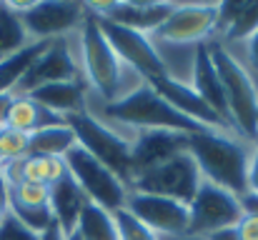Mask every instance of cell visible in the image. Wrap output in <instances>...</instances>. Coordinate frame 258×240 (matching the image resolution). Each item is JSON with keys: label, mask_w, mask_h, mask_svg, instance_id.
I'll return each mask as SVG.
<instances>
[{"label": "cell", "mask_w": 258, "mask_h": 240, "mask_svg": "<svg viewBox=\"0 0 258 240\" xmlns=\"http://www.w3.org/2000/svg\"><path fill=\"white\" fill-rule=\"evenodd\" d=\"M188 155L196 160L201 178L213 183L236 198L248 193V168L253 148H246L243 140L231 138L228 133L203 130L188 135Z\"/></svg>", "instance_id": "obj_1"}, {"label": "cell", "mask_w": 258, "mask_h": 240, "mask_svg": "<svg viewBox=\"0 0 258 240\" xmlns=\"http://www.w3.org/2000/svg\"><path fill=\"white\" fill-rule=\"evenodd\" d=\"M103 115L110 118V120L133 125L138 130H173V133H183V135L208 130L206 125H201V123L185 118L183 113H178L168 100H163L143 80H141L138 88H133L125 95H120L118 100L108 103L103 108Z\"/></svg>", "instance_id": "obj_2"}, {"label": "cell", "mask_w": 258, "mask_h": 240, "mask_svg": "<svg viewBox=\"0 0 258 240\" xmlns=\"http://www.w3.org/2000/svg\"><path fill=\"white\" fill-rule=\"evenodd\" d=\"M213 65L218 70V78L223 85L226 105L233 128L241 130L246 140H258V90L248 70L223 48V45H208Z\"/></svg>", "instance_id": "obj_3"}, {"label": "cell", "mask_w": 258, "mask_h": 240, "mask_svg": "<svg viewBox=\"0 0 258 240\" xmlns=\"http://www.w3.org/2000/svg\"><path fill=\"white\" fill-rule=\"evenodd\" d=\"M66 123L76 133L78 145L88 150L95 160H100L108 170H113L125 185L133 180V165H131V140L118 135L113 128H108L100 118L90 115L88 110L68 115Z\"/></svg>", "instance_id": "obj_4"}, {"label": "cell", "mask_w": 258, "mask_h": 240, "mask_svg": "<svg viewBox=\"0 0 258 240\" xmlns=\"http://www.w3.org/2000/svg\"><path fill=\"white\" fill-rule=\"evenodd\" d=\"M81 40H83V68H86V75L90 80V85L95 88V93L108 103L118 100L120 98V58L113 53L110 43L105 40L98 20H95V13L88 8L86 18H83V25H81Z\"/></svg>", "instance_id": "obj_5"}, {"label": "cell", "mask_w": 258, "mask_h": 240, "mask_svg": "<svg viewBox=\"0 0 258 240\" xmlns=\"http://www.w3.org/2000/svg\"><path fill=\"white\" fill-rule=\"evenodd\" d=\"M203 178L201 170L196 165V160L185 153L166 160L156 168H148L138 175H133L131 180V190L133 193H148V195H158V198H171L183 205H188L198 188H201Z\"/></svg>", "instance_id": "obj_6"}, {"label": "cell", "mask_w": 258, "mask_h": 240, "mask_svg": "<svg viewBox=\"0 0 258 240\" xmlns=\"http://www.w3.org/2000/svg\"><path fill=\"white\" fill-rule=\"evenodd\" d=\"M63 163H66V170L71 173V178L81 185V190L88 195L90 203L105 208L108 213L125 208V200H128L125 183L113 170H108L100 160L93 158L88 150L76 145L73 150H68Z\"/></svg>", "instance_id": "obj_7"}, {"label": "cell", "mask_w": 258, "mask_h": 240, "mask_svg": "<svg viewBox=\"0 0 258 240\" xmlns=\"http://www.w3.org/2000/svg\"><path fill=\"white\" fill-rule=\"evenodd\" d=\"M243 215L246 210L241 205V198L203 180L196 198L188 203V233L185 235L208 238L218 230L236 228Z\"/></svg>", "instance_id": "obj_8"}, {"label": "cell", "mask_w": 258, "mask_h": 240, "mask_svg": "<svg viewBox=\"0 0 258 240\" xmlns=\"http://www.w3.org/2000/svg\"><path fill=\"white\" fill-rule=\"evenodd\" d=\"M93 10V8H90ZM95 20L105 35V40L110 43L113 53L120 58V63H125L128 68H133L141 80H153V78H161V75H168L166 70V63L163 58L158 55V50L153 48L151 38L143 35V33H136V30H128V28H120L105 18H100L95 13Z\"/></svg>", "instance_id": "obj_9"}, {"label": "cell", "mask_w": 258, "mask_h": 240, "mask_svg": "<svg viewBox=\"0 0 258 240\" xmlns=\"http://www.w3.org/2000/svg\"><path fill=\"white\" fill-rule=\"evenodd\" d=\"M30 40H55L83 25L88 5L81 3H10Z\"/></svg>", "instance_id": "obj_10"}, {"label": "cell", "mask_w": 258, "mask_h": 240, "mask_svg": "<svg viewBox=\"0 0 258 240\" xmlns=\"http://www.w3.org/2000/svg\"><path fill=\"white\" fill-rule=\"evenodd\" d=\"M125 210L133 213L158 238L161 235H185L188 233V205H183L178 200L128 190Z\"/></svg>", "instance_id": "obj_11"}, {"label": "cell", "mask_w": 258, "mask_h": 240, "mask_svg": "<svg viewBox=\"0 0 258 240\" xmlns=\"http://www.w3.org/2000/svg\"><path fill=\"white\" fill-rule=\"evenodd\" d=\"M50 83H78V65L76 58L71 55V48L63 38L50 40V45L40 53V58L30 65L25 78L15 88L13 95H28L40 85Z\"/></svg>", "instance_id": "obj_12"}, {"label": "cell", "mask_w": 258, "mask_h": 240, "mask_svg": "<svg viewBox=\"0 0 258 240\" xmlns=\"http://www.w3.org/2000/svg\"><path fill=\"white\" fill-rule=\"evenodd\" d=\"M143 83H146V80H143ZM148 85H151L163 100H168L178 113H183L185 118H190V120L206 125L208 130L226 133V130L231 128V123L223 120V118H221V115H218V113L190 88V85L178 83V80H173L171 75H161V78L148 80Z\"/></svg>", "instance_id": "obj_13"}, {"label": "cell", "mask_w": 258, "mask_h": 240, "mask_svg": "<svg viewBox=\"0 0 258 240\" xmlns=\"http://www.w3.org/2000/svg\"><path fill=\"white\" fill-rule=\"evenodd\" d=\"M218 5H175L168 20L153 33L166 43H201L211 30H216Z\"/></svg>", "instance_id": "obj_14"}, {"label": "cell", "mask_w": 258, "mask_h": 240, "mask_svg": "<svg viewBox=\"0 0 258 240\" xmlns=\"http://www.w3.org/2000/svg\"><path fill=\"white\" fill-rule=\"evenodd\" d=\"M93 13H98L100 18L136 30V33H156L173 13V3H100V5H90Z\"/></svg>", "instance_id": "obj_15"}, {"label": "cell", "mask_w": 258, "mask_h": 240, "mask_svg": "<svg viewBox=\"0 0 258 240\" xmlns=\"http://www.w3.org/2000/svg\"><path fill=\"white\" fill-rule=\"evenodd\" d=\"M188 135L173 133V130H138L136 140L131 143V165L133 175L156 168L166 160L185 153Z\"/></svg>", "instance_id": "obj_16"}, {"label": "cell", "mask_w": 258, "mask_h": 240, "mask_svg": "<svg viewBox=\"0 0 258 240\" xmlns=\"http://www.w3.org/2000/svg\"><path fill=\"white\" fill-rule=\"evenodd\" d=\"M88 203V195L81 190V185L71 178V173L66 170V175L60 180H55L50 185V213H53V220L63 228L66 235L76 233V225H78V218L83 213Z\"/></svg>", "instance_id": "obj_17"}, {"label": "cell", "mask_w": 258, "mask_h": 240, "mask_svg": "<svg viewBox=\"0 0 258 240\" xmlns=\"http://www.w3.org/2000/svg\"><path fill=\"white\" fill-rule=\"evenodd\" d=\"M223 120L231 123V115H228V105H226V95H223V85L218 78V70L213 65V58H211V48L206 43H198L196 45V55H193V85H190ZM233 125V123H231Z\"/></svg>", "instance_id": "obj_18"}, {"label": "cell", "mask_w": 258, "mask_h": 240, "mask_svg": "<svg viewBox=\"0 0 258 240\" xmlns=\"http://www.w3.org/2000/svg\"><path fill=\"white\" fill-rule=\"evenodd\" d=\"M38 105H43L45 110L68 118L76 113L86 110V93H83V83H50V85H40L33 93H28Z\"/></svg>", "instance_id": "obj_19"}, {"label": "cell", "mask_w": 258, "mask_h": 240, "mask_svg": "<svg viewBox=\"0 0 258 240\" xmlns=\"http://www.w3.org/2000/svg\"><path fill=\"white\" fill-rule=\"evenodd\" d=\"M63 123H66V118L45 110L30 95H13V103H10V110L5 118V128H13V130H20L28 135H33L43 128H50V125H63Z\"/></svg>", "instance_id": "obj_20"}, {"label": "cell", "mask_w": 258, "mask_h": 240, "mask_svg": "<svg viewBox=\"0 0 258 240\" xmlns=\"http://www.w3.org/2000/svg\"><path fill=\"white\" fill-rule=\"evenodd\" d=\"M216 30H221L226 40H248L258 30V3H221Z\"/></svg>", "instance_id": "obj_21"}, {"label": "cell", "mask_w": 258, "mask_h": 240, "mask_svg": "<svg viewBox=\"0 0 258 240\" xmlns=\"http://www.w3.org/2000/svg\"><path fill=\"white\" fill-rule=\"evenodd\" d=\"M50 45V40H33L30 45H25L23 50L8 55L0 60V95L5 93H15V88L20 85V80L25 78V73L30 70V65L40 58V53Z\"/></svg>", "instance_id": "obj_22"}, {"label": "cell", "mask_w": 258, "mask_h": 240, "mask_svg": "<svg viewBox=\"0 0 258 240\" xmlns=\"http://www.w3.org/2000/svg\"><path fill=\"white\" fill-rule=\"evenodd\" d=\"M78 145L76 133L71 130L68 123L63 125H50L30 135V153L33 155H48V158H66L68 150Z\"/></svg>", "instance_id": "obj_23"}, {"label": "cell", "mask_w": 258, "mask_h": 240, "mask_svg": "<svg viewBox=\"0 0 258 240\" xmlns=\"http://www.w3.org/2000/svg\"><path fill=\"white\" fill-rule=\"evenodd\" d=\"M76 233L81 240H118V228L113 220V213H108L105 208L88 203L78 218Z\"/></svg>", "instance_id": "obj_24"}, {"label": "cell", "mask_w": 258, "mask_h": 240, "mask_svg": "<svg viewBox=\"0 0 258 240\" xmlns=\"http://www.w3.org/2000/svg\"><path fill=\"white\" fill-rule=\"evenodd\" d=\"M33 40L28 38L18 10H13L10 3H0V60L23 50Z\"/></svg>", "instance_id": "obj_25"}, {"label": "cell", "mask_w": 258, "mask_h": 240, "mask_svg": "<svg viewBox=\"0 0 258 240\" xmlns=\"http://www.w3.org/2000/svg\"><path fill=\"white\" fill-rule=\"evenodd\" d=\"M48 200H50V188H48V185L30 183V180H20V183H13V185H10L8 203L40 208V205H48Z\"/></svg>", "instance_id": "obj_26"}, {"label": "cell", "mask_w": 258, "mask_h": 240, "mask_svg": "<svg viewBox=\"0 0 258 240\" xmlns=\"http://www.w3.org/2000/svg\"><path fill=\"white\" fill-rule=\"evenodd\" d=\"M25 155H30V135L13 128H3L0 130V163H13Z\"/></svg>", "instance_id": "obj_27"}, {"label": "cell", "mask_w": 258, "mask_h": 240, "mask_svg": "<svg viewBox=\"0 0 258 240\" xmlns=\"http://www.w3.org/2000/svg\"><path fill=\"white\" fill-rule=\"evenodd\" d=\"M115 228H118V240H161L151 228H146L133 213H128L125 208L113 213Z\"/></svg>", "instance_id": "obj_28"}, {"label": "cell", "mask_w": 258, "mask_h": 240, "mask_svg": "<svg viewBox=\"0 0 258 240\" xmlns=\"http://www.w3.org/2000/svg\"><path fill=\"white\" fill-rule=\"evenodd\" d=\"M0 240H40V235L30 228H25L15 215H5L0 223Z\"/></svg>", "instance_id": "obj_29"}, {"label": "cell", "mask_w": 258, "mask_h": 240, "mask_svg": "<svg viewBox=\"0 0 258 240\" xmlns=\"http://www.w3.org/2000/svg\"><path fill=\"white\" fill-rule=\"evenodd\" d=\"M236 233L241 240H258V215L256 213H246L241 218V223L236 225Z\"/></svg>", "instance_id": "obj_30"}, {"label": "cell", "mask_w": 258, "mask_h": 240, "mask_svg": "<svg viewBox=\"0 0 258 240\" xmlns=\"http://www.w3.org/2000/svg\"><path fill=\"white\" fill-rule=\"evenodd\" d=\"M248 193L258 195V140L253 143V155H251V168H248Z\"/></svg>", "instance_id": "obj_31"}, {"label": "cell", "mask_w": 258, "mask_h": 240, "mask_svg": "<svg viewBox=\"0 0 258 240\" xmlns=\"http://www.w3.org/2000/svg\"><path fill=\"white\" fill-rule=\"evenodd\" d=\"M66 238H68V235L63 233V228H60L55 220H53V223H50V225H48L43 233H40V240H66Z\"/></svg>", "instance_id": "obj_32"}, {"label": "cell", "mask_w": 258, "mask_h": 240, "mask_svg": "<svg viewBox=\"0 0 258 240\" xmlns=\"http://www.w3.org/2000/svg\"><path fill=\"white\" fill-rule=\"evenodd\" d=\"M246 48H248V60H251V65L258 70V30L246 40Z\"/></svg>", "instance_id": "obj_33"}, {"label": "cell", "mask_w": 258, "mask_h": 240, "mask_svg": "<svg viewBox=\"0 0 258 240\" xmlns=\"http://www.w3.org/2000/svg\"><path fill=\"white\" fill-rule=\"evenodd\" d=\"M206 240H241V235L236 233V228H226V230H218V233L208 235Z\"/></svg>", "instance_id": "obj_34"}, {"label": "cell", "mask_w": 258, "mask_h": 240, "mask_svg": "<svg viewBox=\"0 0 258 240\" xmlns=\"http://www.w3.org/2000/svg\"><path fill=\"white\" fill-rule=\"evenodd\" d=\"M10 103H13V93H5V95H0V125H5V118H8Z\"/></svg>", "instance_id": "obj_35"}, {"label": "cell", "mask_w": 258, "mask_h": 240, "mask_svg": "<svg viewBox=\"0 0 258 240\" xmlns=\"http://www.w3.org/2000/svg\"><path fill=\"white\" fill-rule=\"evenodd\" d=\"M8 195H10V183H8L3 168H0V205H5V208H8Z\"/></svg>", "instance_id": "obj_36"}, {"label": "cell", "mask_w": 258, "mask_h": 240, "mask_svg": "<svg viewBox=\"0 0 258 240\" xmlns=\"http://www.w3.org/2000/svg\"><path fill=\"white\" fill-rule=\"evenodd\" d=\"M5 215H8V208H5V205H0V223H3V218H5Z\"/></svg>", "instance_id": "obj_37"}, {"label": "cell", "mask_w": 258, "mask_h": 240, "mask_svg": "<svg viewBox=\"0 0 258 240\" xmlns=\"http://www.w3.org/2000/svg\"><path fill=\"white\" fill-rule=\"evenodd\" d=\"M66 240H81V238H78V233H71V235H68Z\"/></svg>", "instance_id": "obj_38"}]
</instances>
